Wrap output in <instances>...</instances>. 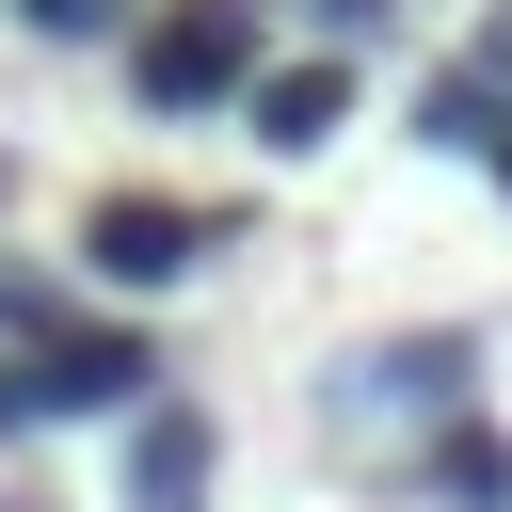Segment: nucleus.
<instances>
[{"label": "nucleus", "instance_id": "9d476101", "mask_svg": "<svg viewBox=\"0 0 512 512\" xmlns=\"http://www.w3.org/2000/svg\"><path fill=\"white\" fill-rule=\"evenodd\" d=\"M320 16H336V32H368V16H384V0H320Z\"/></svg>", "mask_w": 512, "mask_h": 512}, {"label": "nucleus", "instance_id": "1a4fd4ad", "mask_svg": "<svg viewBox=\"0 0 512 512\" xmlns=\"http://www.w3.org/2000/svg\"><path fill=\"white\" fill-rule=\"evenodd\" d=\"M480 160H496V192H512V112H496V144H480Z\"/></svg>", "mask_w": 512, "mask_h": 512}, {"label": "nucleus", "instance_id": "7ed1b4c3", "mask_svg": "<svg viewBox=\"0 0 512 512\" xmlns=\"http://www.w3.org/2000/svg\"><path fill=\"white\" fill-rule=\"evenodd\" d=\"M80 256H96L112 288H176V272H208V256H224V208H176V192H96V208H80Z\"/></svg>", "mask_w": 512, "mask_h": 512}, {"label": "nucleus", "instance_id": "39448f33", "mask_svg": "<svg viewBox=\"0 0 512 512\" xmlns=\"http://www.w3.org/2000/svg\"><path fill=\"white\" fill-rule=\"evenodd\" d=\"M208 496V416L192 400H144L128 416V512H192Z\"/></svg>", "mask_w": 512, "mask_h": 512}, {"label": "nucleus", "instance_id": "f03ea898", "mask_svg": "<svg viewBox=\"0 0 512 512\" xmlns=\"http://www.w3.org/2000/svg\"><path fill=\"white\" fill-rule=\"evenodd\" d=\"M144 384H160V352H144L128 320H48V352L0 368L16 416H144Z\"/></svg>", "mask_w": 512, "mask_h": 512}, {"label": "nucleus", "instance_id": "20e7f679", "mask_svg": "<svg viewBox=\"0 0 512 512\" xmlns=\"http://www.w3.org/2000/svg\"><path fill=\"white\" fill-rule=\"evenodd\" d=\"M240 112H256V144H272V160H320V144H336V112H352V64H256V96H240Z\"/></svg>", "mask_w": 512, "mask_h": 512}, {"label": "nucleus", "instance_id": "423d86ee", "mask_svg": "<svg viewBox=\"0 0 512 512\" xmlns=\"http://www.w3.org/2000/svg\"><path fill=\"white\" fill-rule=\"evenodd\" d=\"M432 496H464V512H512V432L448 416V432H432Z\"/></svg>", "mask_w": 512, "mask_h": 512}, {"label": "nucleus", "instance_id": "f257e3e1", "mask_svg": "<svg viewBox=\"0 0 512 512\" xmlns=\"http://www.w3.org/2000/svg\"><path fill=\"white\" fill-rule=\"evenodd\" d=\"M256 64H272L256 0H160L128 32V96L144 112H224V96H256Z\"/></svg>", "mask_w": 512, "mask_h": 512}, {"label": "nucleus", "instance_id": "0eeeda50", "mask_svg": "<svg viewBox=\"0 0 512 512\" xmlns=\"http://www.w3.org/2000/svg\"><path fill=\"white\" fill-rule=\"evenodd\" d=\"M416 144H464V160H480V144H496V80H480V64H448V80L416 96Z\"/></svg>", "mask_w": 512, "mask_h": 512}, {"label": "nucleus", "instance_id": "6e6552de", "mask_svg": "<svg viewBox=\"0 0 512 512\" xmlns=\"http://www.w3.org/2000/svg\"><path fill=\"white\" fill-rule=\"evenodd\" d=\"M16 32H48V48H112L128 0H16Z\"/></svg>", "mask_w": 512, "mask_h": 512}]
</instances>
